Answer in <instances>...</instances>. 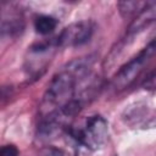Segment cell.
Here are the masks:
<instances>
[{
  "instance_id": "2",
  "label": "cell",
  "mask_w": 156,
  "mask_h": 156,
  "mask_svg": "<svg viewBox=\"0 0 156 156\" xmlns=\"http://www.w3.org/2000/svg\"><path fill=\"white\" fill-rule=\"evenodd\" d=\"M156 55V38L152 39L145 48H143L133 58L126 62L113 76L111 85L116 90L128 88L144 71L145 66Z\"/></svg>"
},
{
  "instance_id": "5",
  "label": "cell",
  "mask_w": 156,
  "mask_h": 156,
  "mask_svg": "<svg viewBox=\"0 0 156 156\" xmlns=\"http://www.w3.org/2000/svg\"><path fill=\"white\" fill-rule=\"evenodd\" d=\"M24 27L23 23V17L15 11H10L9 13L4 12L2 13V21H1V32L2 35H17L22 32Z\"/></svg>"
},
{
  "instance_id": "3",
  "label": "cell",
  "mask_w": 156,
  "mask_h": 156,
  "mask_svg": "<svg viewBox=\"0 0 156 156\" xmlns=\"http://www.w3.org/2000/svg\"><path fill=\"white\" fill-rule=\"evenodd\" d=\"M94 30L95 26L91 21H77L65 27L55 39L58 48H76L88 43L91 39Z\"/></svg>"
},
{
  "instance_id": "6",
  "label": "cell",
  "mask_w": 156,
  "mask_h": 156,
  "mask_svg": "<svg viewBox=\"0 0 156 156\" xmlns=\"http://www.w3.org/2000/svg\"><path fill=\"white\" fill-rule=\"evenodd\" d=\"M154 2L149 1H121L118 2V10L122 17L129 18V17H136L147 9L152 6Z\"/></svg>"
},
{
  "instance_id": "8",
  "label": "cell",
  "mask_w": 156,
  "mask_h": 156,
  "mask_svg": "<svg viewBox=\"0 0 156 156\" xmlns=\"http://www.w3.org/2000/svg\"><path fill=\"white\" fill-rule=\"evenodd\" d=\"M33 26H34V29L39 34L46 35V34L52 33L56 29L57 20L52 16H49V15H39L34 18Z\"/></svg>"
},
{
  "instance_id": "9",
  "label": "cell",
  "mask_w": 156,
  "mask_h": 156,
  "mask_svg": "<svg viewBox=\"0 0 156 156\" xmlns=\"http://www.w3.org/2000/svg\"><path fill=\"white\" fill-rule=\"evenodd\" d=\"M143 87L147 90H156V69L152 71L144 80Z\"/></svg>"
},
{
  "instance_id": "10",
  "label": "cell",
  "mask_w": 156,
  "mask_h": 156,
  "mask_svg": "<svg viewBox=\"0 0 156 156\" xmlns=\"http://www.w3.org/2000/svg\"><path fill=\"white\" fill-rule=\"evenodd\" d=\"M1 156H20V151H18V149L15 145L9 144V145L2 146Z\"/></svg>"
},
{
  "instance_id": "7",
  "label": "cell",
  "mask_w": 156,
  "mask_h": 156,
  "mask_svg": "<svg viewBox=\"0 0 156 156\" xmlns=\"http://www.w3.org/2000/svg\"><path fill=\"white\" fill-rule=\"evenodd\" d=\"M80 150L78 145H73L69 147L56 146V145H46L41 149L40 156H80Z\"/></svg>"
},
{
  "instance_id": "1",
  "label": "cell",
  "mask_w": 156,
  "mask_h": 156,
  "mask_svg": "<svg viewBox=\"0 0 156 156\" xmlns=\"http://www.w3.org/2000/svg\"><path fill=\"white\" fill-rule=\"evenodd\" d=\"M66 132L79 147L95 151L101 149L108 139V123L102 116L93 115L78 126L71 124Z\"/></svg>"
},
{
  "instance_id": "4",
  "label": "cell",
  "mask_w": 156,
  "mask_h": 156,
  "mask_svg": "<svg viewBox=\"0 0 156 156\" xmlns=\"http://www.w3.org/2000/svg\"><path fill=\"white\" fill-rule=\"evenodd\" d=\"M57 48L58 45L56 43V39L34 44L29 49V57L27 58V69L29 71V73L34 76L40 74V71L45 69L46 65L50 62L54 51Z\"/></svg>"
}]
</instances>
